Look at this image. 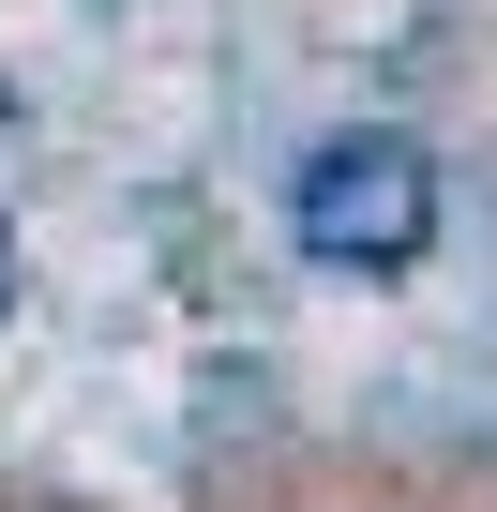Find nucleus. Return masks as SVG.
<instances>
[{
    "mask_svg": "<svg viewBox=\"0 0 497 512\" xmlns=\"http://www.w3.org/2000/svg\"><path fill=\"white\" fill-rule=\"evenodd\" d=\"M287 226H302V256H332V272H407V256L437 241V166L407 136H332V151H302Z\"/></svg>",
    "mask_w": 497,
    "mask_h": 512,
    "instance_id": "f257e3e1",
    "label": "nucleus"
}]
</instances>
